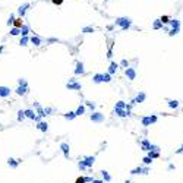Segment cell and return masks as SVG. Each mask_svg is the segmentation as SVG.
<instances>
[{
  "instance_id": "28",
  "label": "cell",
  "mask_w": 183,
  "mask_h": 183,
  "mask_svg": "<svg viewBox=\"0 0 183 183\" xmlns=\"http://www.w3.org/2000/svg\"><path fill=\"white\" fill-rule=\"evenodd\" d=\"M104 81H106V82H110V81H111V79H110V75H104Z\"/></svg>"
},
{
  "instance_id": "29",
  "label": "cell",
  "mask_w": 183,
  "mask_h": 183,
  "mask_svg": "<svg viewBox=\"0 0 183 183\" xmlns=\"http://www.w3.org/2000/svg\"><path fill=\"white\" fill-rule=\"evenodd\" d=\"M85 180H86V179H83V177H79V179L76 180V183H83Z\"/></svg>"
},
{
  "instance_id": "8",
  "label": "cell",
  "mask_w": 183,
  "mask_h": 183,
  "mask_svg": "<svg viewBox=\"0 0 183 183\" xmlns=\"http://www.w3.org/2000/svg\"><path fill=\"white\" fill-rule=\"evenodd\" d=\"M145 97H147V95H145L144 92H141V94H138V95H136V98H135L132 103H142V101L145 100Z\"/></svg>"
},
{
  "instance_id": "3",
  "label": "cell",
  "mask_w": 183,
  "mask_h": 183,
  "mask_svg": "<svg viewBox=\"0 0 183 183\" xmlns=\"http://www.w3.org/2000/svg\"><path fill=\"white\" fill-rule=\"evenodd\" d=\"M157 120H158L157 116H147V117L142 119V125L144 126H151L152 123H155Z\"/></svg>"
},
{
  "instance_id": "15",
  "label": "cell",
  "mask_w": 183,
  "mask_h": 183,
  "mask_svg": "<svg viewBox=\"0 0 183 183\" xmlns=\"http://www.w3.org/2000/svg\"><path fill=\"white\" fill-rule=\"evenodd\" d=\"M28 32H29V28H28L26 25L21 26V35H28Z\"/></svg>"
},
{
  "instance_id": "34",
  "label": "cell",
  "mask_w": 183,
  "mask_h": 183,
  "mask_svg": "<svg viewBox=\"0 0 183 183\" xmlns=\"http://www.w3.org/2000/svg\"><path fill=\"white\" fill-rule=\"evenodd\" d=\"M104 2H107V0H104Z\"/></svg>"
},
{
  "instance_id": "27",
  "label": "cell",
  "mask_w": 183,
  "mask_h": 183,
  "mask_svg": "<svg viewBox=\"0 0 183 183\" xmlns=\"http://www.w3.org/2000/svg\"><path fill=\"white\" fill-rule=\"evenodd\" d=\"M122 66H125V67H129V63H127L126 60H122Z\"/></svg>"
},
{
  "instance_id": "1",
  "label": "cell",
  "mask_w": 183,
  "mask_h": 183,
  "mask_svg": "<svg viewBox=\"0 0 183 183\" xmlns=\"http://www.w3.org/2000/svg\"><path fill=\"white\" fill-rule=\"evenodd\" d=\"M114 24H116V25H119L122 29H123V31H126V29H129V28H130V25H132V19H130V18L122 16V18H117Z\"/></svg>"
},
{
  "instance_id": "30",
  "label": "cell",
  "mask_w": 183,
  "mask_h": 183,
  "mask_svg": "<svg viewBox=\"0 0 183 183\" xmlns=\"http://www.w3.org/2000/svg\"><path fill=\"white\" fill-rule=\"evenodd\" d=\"M176 154H183V145H182V147H180V148H179L177 151H176Z\"/></svg>"
},
{
  "instance_id": "14",
  "label": "cell",
  "mask_w": 183,
  "mask_h": 183,
  "mask_svg": "<svg viewBox=\"0 0 183 183\" xmlns=\"http://www.w3.org/2000/svg\"><path fill=\"white\" fill-rule=\"evenodd\" d=\"M28 41H31V38H28L26 35H22V38H21V42H19V44H21V45H26Z\"/></svg>"
},
{
  "instance_id": "7",
  "label": "cell",
  "mask_w": 183,
  "mask_h": 183,
  "mask_svg": "<svg viewBox=\"0 0 183 183\" xmlns=\"http://www.w3.org/2000/svg\"><path fill=\"white\" fill-rule=\"evenodd\" d=\"M148 171H150L148 168H142V167H138V168L132 170V174H147Z\"/></svg>"
},
{
  "instance_id": "33",
  "label": "cell",
  "mask_w": 183,
  "mask_h": 183,
  "mask_svg": "<svg viewBox=\"0 0 183 183\" xmlns=\"http://www.w3.org/2000/svg\"><path fill=\"white\" fill-rule=\"evenodd\" d=\"M126 183H130V182H126Z\"/></svg>"
},
{
  "instance_id": "32",
  "label": "cell",
  "mask_w": 183,
  "mask_h": 183,
  "mask_svg": "<svg viewBox=\"0 0 183 183\" xmlns=\"http://www.w3.org/2000/svg\"><path fill=\"white\" fill-rule=\"evenodd\" d=\"M176 167H174V164H170V166H168V170H174Z\"/></svg>"
},
{
  "instance_id": "4",
  "label": "cell",
  "mask_w": 183,
  "mask_h": 183,
  "mask_svg": "<svg viewBox=\"0 0 183 183\" xmlns=\"http://www.w3.org/2000/svg\"><path fill=\"white\" fill-rule=\"evenodd\" d=\"M28 8H29V3H24V5H21L19 8H18V13H19V16L24 18L26 13V10H28Z\"/></svg>"
},
{
  "instance_id": "21",
  "label": "cell",
  "mask_w": 183,
  "mask_h": 183,
  "mask_svg": "<svg viewBox=\"0 0 183 183\" xmlns=\"http://www.w3.org/2000/svg\"><path fill=\"white\" fill-rule=\"evenodd\" d=\"M160 19H161V22H163V24H170V21H171L168 16H161Z\"/></svg>"
},
{
  "instance_id": "13",
  "label": "cell",
  "mask_w": 183,
  "mask_h": 183,
  "mask_svg": "<svg viewBox=\"0 0 183 183\" xmlns=\"http://www.w3.org/2000/svg\"><path fill=\"white\" fill-rule=\"evenodd\" d=\"M117 67H119V65L113 62V63L110 65V69H108V72H110V73H114V72H116V70H117Z\"/></svg>"
},
{
  "instance_id": "25",
  "label": "cell",
  "mask_w": 183,
  "mask_h": 183,
  "mask_svg": "<svg viewBox=\"0 0 183 183\" xmlns=\"http://www.w3.org/2000/svg\"><path fill=\"white\" fill-rule=\"evenodd\" d=\"M13 21H15V16H13V15H10V18H9V21H8V25L10 26L12 24H13Z\"/></svg>"
},
{
  "instance_id": "6",
  "label": "cell",
  "mask_w": 183,
  "mask_h": 183,
  "mask_svg": "<svg viewBox=\"0 0 183 183\" xmlns=\"http://www.w3.org/2000/svg\"><path fill=\"white\" fill-rule=\"evenodd\" d=\"M141 148L144 151H151V148H152V144H151L148 139H144V141L141 142Z\"/></svg>"
},
{
  "instance_id": "17",
  "label": "cell",
  "mask_w": 183,
  "mask_h": 183,
  "mask_svg": "<svg viewBox=\"0 0 183 183\" xmlns=\"http://www.w3.org/2000/svg\"><path fill=\"white\" fill-rule=\"evenodd\" d=\"M82 32H85V34L94 32V28H92V26H83V28H82Z\"/></svg>"
},
{
  "instance_id": "16",
  "label": "cell",
  "mask_w": 183,
  "mask_h": 183,
  "mask_svg": "<svg viewBox=\"0 0 183 183\" xmlns=\"http://www.w3.org/2000/svg\"><path fill=\"white\" fill-rule=\"evenodd\" d=\"M10 34H12V35H19V34H21V28H16V26H13V28L10 29Z\"/></svg>"
},
{
  "instance_id": "18",
  "label": "cell",
  "mask_w": 183,
  "mask_h": 183,
  "mask_svg": "<svg viewBox=\"0 0 183 183\" xmlns=\"http://www.w3.org/2000/svg\"><path fill=\"white\" fill-rule=\"evenodd\" d=\"M76 73H83V65L82 63H78V66H76Z\"/></svg>"
},
{
  "instance_id": "26",
  "label": "cell",
  "mask_w": 183,
  "mask_h": 183,
  "mask_svg": "<svg viewBox=\"0 0 183 183\" xmlns=\"http://www.w3.org/2000/svg\"><path fill=\"white\" fill-rule=\"evenodd\" d=\"M18 94H25V88H18Z\"/></svg>"
},
{
  "instance_id": "11",
  "label": "cell",
  "mask_w": 183,
  "mask_h": 183,
  "mask_svg": "<svg viewBox=\"0 0 183 183\" xmlns=\"http://www.w3.org/2000/svg\"><path fill=\"white\" fill-rule=\"evenodd\" d=\"M24 25V22H22V18H18L13 21V26H16V28H21V26Z\"/></svg>"
},
{
  "instance_id": "9",
  "label": "cell",
  "mask_w": 183,
  "mask_h": 183,
  "mask_svg": "<svg viewBox=\"0 0 183 183\" xmlns=\"http://www.w3.org/2000/svg\"><path fill=\"white\" fill-rule=\"evenodd\" d=\"M167 103H168V107L170 108H177L179 107V101L177 100H168Z\"/></svg>"
},
{
  "instance_id": "12",
  "label": "cell",
  "mask_w": 183,
  "mask_h": 183,
  "mask_svg": "<svg viewBox=\"0 0 183 183\" xmlns=\"http://www.w3.org/2000/svg\"><path fill=\"white\" fill-rule=\"evenodd\" d=\"M31 42H32L34 45H40L41 44V38H38V37L34 35V37H31Z\"/></svg>"
},
{
  "instance_id": "31",
  "label": "cell",
  "mask_w": 183,
  "mask_h": 183,
  "mask_svg": "<svg viewBox=\"0 0 183 183\" xmlns=\"http://www.w3.org/2000/svg\"><path fill=\"white\" fill-rule=\"evenodd\" d=\"M47 41H49V42H56V41H57V40H56V38H49Z\"/></svg>"
},
{
  "instance_id": "10",
  "label": "cell",
  "mask_w": 183,
  "mask_h": 183,
  "mask_svg": "<svg viewBox=\"0 0 183 183\" xmlns=\"http://www.w3.org/2000/svg\"><path fill=\"white\" fill-rule=\"evenodd\" d=\"M163 25H164V24L161 22V19H157V21L152 24V28H154V29H160V28H163Z\"/></svg>"
},
{
  "instance_id": "23",
  "label": "cell",
  "mask_w": 183,
  "mask_h": 183,
  "mask_svg": "<svg viewBox=\"0 0 183 183\" xmlns=\"http://www.w3.org/2000/svg\"><path fill=\"white\" fill-rule=\"evenodd\" d=\"M67 88H73V89H78L79 85L78 83H67Z\"/></svg>"
},
{
  "instance_id": "24",
  "label": "cell",
  "mask_w": 183,
  "mask_h": 183,
  "mask_svg": "<svg viewBox=\"0 0 183 183\" xmlns=\"http://www.w3.org/2000/svg\"><path fill=\"white\" fill-rule=\"evenodd\" d=\"M51 3L56 6H60V5H63V0H51Z\"/></svg>"
},
{
  "instance_id": "20",
  "label": "cell",
  "mask_w": 183,
  "mask_h": 183,
  "mask_svg": "<svg viewBox=\"0 0 183 183\" xmlns=\"http://www.w3.org/2000/svg\"><path fill=\"white\" fill-rule=\"evenodd\" d=\"M152 160H154V158H152V157H150V155H148V157H145V158H144V163H145V164H147V166H150L151 163H152Z\"/></svg>"
},
{
  "instance_id": "22",
  "label": "cell",
  "mask_w": 183,
  "mask_h": 183,
  "mask_svg": "<svg viewBox=\"0 0 183 183\" xmlns=\"http://www.w3.org/2000/svg\"><path fill=\"white\" fill-rule=\"evenodd\" d=\"M8 94H9V89H8V88H3V86L0 88V95H8Z\"/></svg>"
},
{
  "instance_id": "2",
  "label": "cell",
  "mask_w": 183,
  "mask_h": 183,
  "mask_svg": "<svg viewBox=\"0 0 183 183\" xmlns=\"http://www.w3.org/2000/svg\"><path fill=\"white\" fill-rule=\"evenodd\" d=\"M170 25H171V29L168 32L170 37H174V35H177V34L180 32V21L179 19H171L170 21Z\"/></svg>"
},
{
  "instance_id": "19",
  "label": "cell",
  "mask_w": 183,
  "mask_h": 183,
  "mask_svg": "<svg viewBox=\"0 0 183 183\" xmlns=\"http://www.w3.org/2000/svg\"><path fill=\"white\" fill-rule=\"evenodd\" d=\"M94 81H95V82H101V81H104V75H100V73H98V75H95V76H94Z\"/></svg>"
},
{
  "instance_id": "5",
  "label": "cell",
  "mask_w": 183,
  "mask_h": 183,
  "mask_svg": "<svg viewBox=\"0 0 183 183\" xmlns=\"http://www.w3.org/2000/svg\"><path fill=\"white\" fill-rule=\"evenodd\" d=\"M126 76H127L130 81H133V79L136 78V72H135V69H133V67H126Z\"/></svg>"
}]
</instances>
